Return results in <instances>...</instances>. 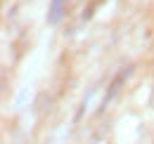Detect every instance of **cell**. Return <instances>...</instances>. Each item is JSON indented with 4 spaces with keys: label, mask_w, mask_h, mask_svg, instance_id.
Masks as SVG:
<instances>
[{
    "label": "cell",
    "mask_w": 154,
    "mask_h": 144,
    "mask_svg": "<svg viewBox=\"0 0 154 144\" xmlns=\"http://www.w3.org/2000/svg\"><path fill=\"white\" fill-rule=\"evenodd\" d=\"M59 7H62V0H55V5H52V12H50V21H57Z\"/></svg>",
    "instance_id": "6da1fadb"
}]
</instances>
